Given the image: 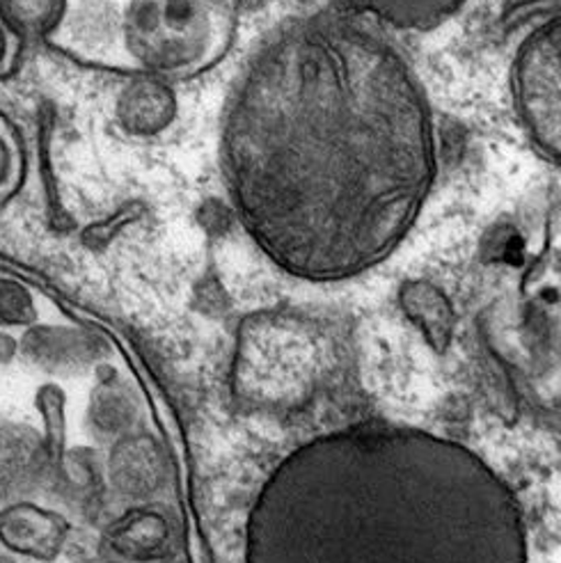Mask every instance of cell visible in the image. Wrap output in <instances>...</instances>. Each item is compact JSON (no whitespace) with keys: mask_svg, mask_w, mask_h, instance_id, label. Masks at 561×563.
I'll return each mask as SVG.
<instances>
[{"mask_svg":"<svg viewBox=\"0 0 561 563\" xmlns=\"http://www.w3.org/2000/svg\"><path fill=\"white\" fill-rule=\"evenodd\" d=\"M344 14L395 31H433L452 19L468 0H332Z\"/></svg>","mask_w":561,"mask_h":563,"instance_id":"cell-9","label":"cell"},{"mask_svg":"<svg viewBox=\"0 0 561 563\" xmlns=\"http://www.w3.org/2000/svg\"><path fill=\"white\" fill-rule=\"evenodd\" d=\"M404 312L425 330L436 349H444L452 340L454 309L449 298L431 282H406L399 294Z\"/></svg>","mask_w":561,"mask_h":563,"instance_id":"cell-11","label":"cell"},{"mask_svg":"<svg viewBox=\"0 0 561 563\" xmlns=\"http://www.w3.org/2000/svg\"><path fill=\"white\" fill-rule=\"evenodd\" d=\"M63 27L76 48L103 53L122 42V8L116 0H76Z\"/></svg>","mask_w":561,"mask_h":563,"instance_id":"cell-10","label":"cell"},{"mask_svg":"<svg viewBox=\"0 0 561 563\" xmlns=\"http://www.w3.org/2000/svg\"><path fill=\"white\" fill-rule=\"evenodd\" d=\"M243 563H527V537L512 488L472 449L360 424L273 470Z\"/></svg>","mask_w":561,"mask_h":563,"instance_id":"cell-2","label":"cell"},{"mask_svg":"<svg viewBox=\"0 0 561 563\" xmlns=\"http://www.w3.org/2000/svg\"><path fill=\"white\" fill-rule=\"evenodd\" d=\"M0 563H16V556L10 552H0Z\"/></svg>","mask_w":561,"mask_h":563,"instance_id":"cell-15","label":"cell"},{"mask_svg":"<svg viewBox=\"0 0 561 563\" xmlns=\"http://www.w3.org/2000/svg\"><path fill=\"white\" fill-rule=\"evenodd\" d=\"M8 48H10V35L3 27V23H0V65H3L8 58Z\"/></svg>","mask_w":561,"mask_h":563,"instance_id":"cell-14","label":"cell"},{"mask_svg":"<svg viewBox=\"0 0 561 563\" xmlns=\"http://www.w3.org/2000/svg\"><path fill=\"white\" fill-rule=\"evenodd\" d=\"M216 21L207 0H129L122 44L152 76L198 69L213 48Z\"/></svg>","mask_w":561,"mask_h":563,"instance_id":"cell-3","label":"cell"},{"mask_svg":"<svg viewBox=\"0 0 561 563\" xmlns=\"http://www.w3.org/2000/svg\"><path fill=\"white\" fill-rule=\"evenodd\" d=\"M19 357L28 367L51 378L90 376L110 360V342L97 330L80 325H28L16 342Z\"/></svg>","mask_w":561,"mask_h":563,"instance_id":"cell-6","label":"cell"},{"mask_svg":"<svg viewBox=\"0 0 561 563\" xmlns=\"http://www.w3.org/2000/svg\"><path fill=\"white\" fill-rule=\"evenodd\" d=\"M559 19L537 25L518 46L512 65L516 115L550 163L559 158L561 86H559Z\"/></svg>","mask_w":561,"mask_h":563,"instance_id":"cell-4","label":"cell"},{"mask_svg":"<svg viewBox=\"0 0 561 563\" xmlns=\"http://www.w3.org/2000/svg\"><path fill=\"white\" fill-rule=\"evenodd\" d=\"M12 165H14L12 147H10L8 140L3 137V133H0V186H3V184L10 179Z\"/></svg>","mask_w":561,"mask_h":563,"instance_id":"cell-13","label":"cell"},{"mask_svg":"<svg viewBox=\"0 0 561 563\" xmlns=\"http://www.w3.org/2000/svg\"><path fill=\"white\" fill-rule=\"evenodd\" d=\"M220 170L243 230L277 268L351 279L404 243L429 200L431 101L406 53L370 23L289 19L232 82Z\"/></svg>","mask_w":561,"mask_h":563,"instance_id":"cell-1","label":"cell"},{"mask_svg":"<svg viewBox=\"0 0 561 563\" xmlns=\"http://www.w3.org/2000/svg\"><path fill=\"white\" fill-rule=\"evenodd\" d=\"M179 99L161 76L129 80L116 99V120L127 135L154 137L177 120Z\"/></svg>","mask_w":561,"mask_h":563,"instance_id":"cell-8","label":"cell"},{"mask_svg":"<svg viewBox=\"0 0 561 563\" xmlns=\"http://www.w3.org/2000/svg\"><path fill=\"white\" fill-rule=\"evenodd\" d=\"M76 520L58 506L23 499L0 506V545L14 556L40 563L58 561L74 543Z\"/></svg>","mask_w":561,"mask_h":563,"instance_id":"cell-7","label":"cell"},{"mask_svg":"<svg viewBox=\"0 0 561 563\" xmlns=\"http://www.w3.org/2000/svg\"><path fill=\"white\" fill-rule=\"evenodd\" d=\"M65 456L67 419L48 417L37 431L0 417V506L44 497L67 514L61 495Z\"/></svg>","mask_w":561,"mask_h":563,"instance_id":"cell-5","label":"cell"},{"mask_svg":"<svg viewBox=\"0 0 561 563\" xmlns=\"http://www.w3.org/2000/svg\"><path fill=\"white\" fill-rule=\"evenodd\" d=\"M69 0H0V23L19 40H44L58 33Z\"/></svg>","mask_w":561,"mask_h":563,"instance_id":"cell-12","label":"cell"}]
</instances>
